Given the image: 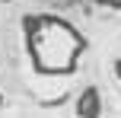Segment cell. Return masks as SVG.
<instances>
[{
    "instance_id": "7a4b0ae2",
    "label": "cell",
    "mask_w": 121,
    "mask_h": 118,
    "mask_svg": "<svg viewBox=\"0 0 121 118\" xmlns=\"http://www.w3.org/2000/svg\"><path fill=\"white\" fill-rule=\"evenodd\" d=\"M77 115H80V118H96V115H102V96H99L96 86H86L83 93H80V99H77Z\"/></svg>"
},
{
    "instance_id": "3957f363",
    "label": "cell",
    "mask_w": 121,
    "mask_h": 118,
    "mask_svg": "<svg viewBox=\"0 0 121 118\" xmlns=\"http://www.w3.org/2000/svg\"><path fill=\"white\" fill-rule=\"evenodd\" d=\"M115 74H118V80H121V57L115 61Z\"/></svg>"
},
{
    "instance_id": "6da1fadb",
    "label": "cell",
    "mask_w": 121,
    "mask_h": 118,
    "mask_svg": "<svg viewBox=\"0 0 121 118\" xmlns=\"http://www.w3.org/2000/svg\"><path fill=\"white\" fill-rule=\"evenodd\" d=\"M26 45L38 74H70L86 51V38L67 19L57 16H29Z\"/></svg>"
},
{
    "instance_id": "277c9868",
    "label": "cell",
    "mask_w": 121,
    "mask_h": 118,
    "mask_svg": "<svg viewBox=\"0 0 121 118\" xmlns=\"http://www.w3.org/2000/svg\"><path fill=\"white\" fill-rule=\"evenodd\" d=\"M105 3H112V6H118V10H121V0H105Z\"/></svg>"
}]
</instances>
